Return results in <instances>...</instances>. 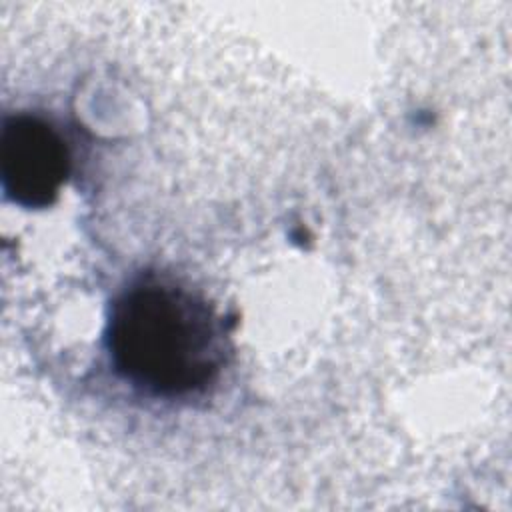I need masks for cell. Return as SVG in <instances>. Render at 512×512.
Returning a JSON list of instances; mask_svg holds the SVG:
<instances>
[{
	"mask_svg": "<svg viewBox=\"0 0 512 512\" xmlns=\"http://www.w3.org/2000/svg\"><path fill=\"white\" fill-rule=\"evenodd\" d=\"M106 346L120 376L156 396L204 390L224 362L218 318L204 298L146 278L112 304Z\"/></svg>",
	"mask_w": 512,
	"mask_h": 512,
	"instance_id": "1",
	"label": "cell"
},
{
	"mask_svg": "<svg viewBox=\"0 0 512 512\" xmlns=\"http://www.w3.org/2000/svg\"><path fill=\"white\" fill-rule=\"evenodd\" d=\"M70 170L62 136L42 118L16 114L0 134V174L6 196L24 208L52 204Z\"/></svg>",
	"mask_w": 512,
	"mask_h": 512,
	"instance_id": "2",
	"label": "cell"
}]
</instances>
